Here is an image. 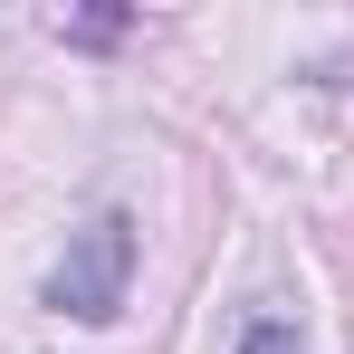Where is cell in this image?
I'll use <instances>...</instances> for the list:
<instances>
[{"label":"cell","mask_w":354,"mask_h":354,"mask_svg":"<svg viewBox=\"0 0 354 354\" xmlns=\"http://www.w3.org/2000/svg\"><path fill=\"white\" fill-rule=\"evenodd\" d=\"M230 354H306V326L278 316V306H249V316H239V335H230Z\"/></svg>","instance_id":"obj_2"},{"label":"cell","mask_w":354,"mask_h":354,"mask_svg":"<svg viewBox=\"0 0 354 354\" xmlns=\"http://www.w3.org/2000/svg\"><path fill=\"white\" fill-rule=\"evenodd\" d=\"M124 29V10H86V19H67V39H115Z\"/></svg>","instance_id":"obj_3"},{"label":"cell","mask_w":354,"mask_h":354,"mask_svg":"<svg viewBox=\"0 0 354 354\" xmlns=\"http://www.w3.org/2000/svg\"><path fill=\"white\" fill-rule=\"evenodd\" d=\"M124 288H134V221L124 211H96L86 230H67L58 268H48V316H77V326H115Z\"/></svg>","instance_id":"obj_1"}]
</instances>
